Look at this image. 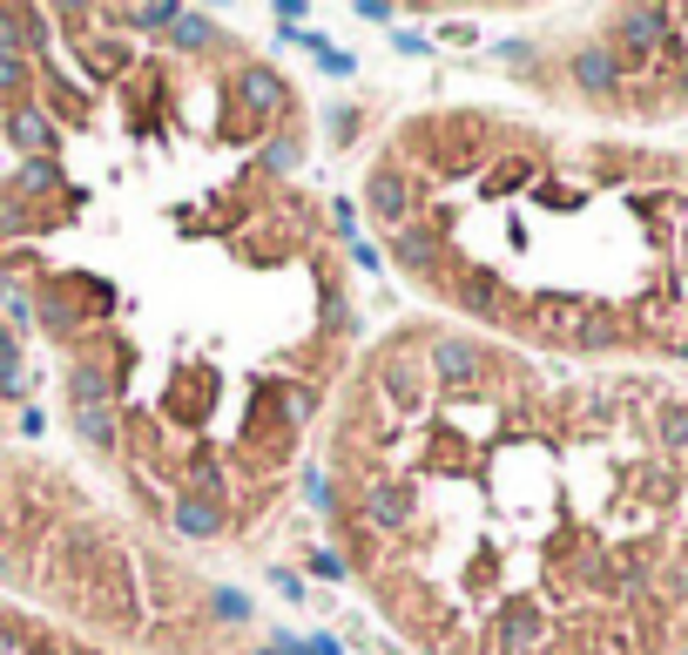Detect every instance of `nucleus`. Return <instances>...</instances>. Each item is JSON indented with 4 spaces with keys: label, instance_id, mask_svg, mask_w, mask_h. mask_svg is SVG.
<instances>
[{
    "label": "nucleus",
    "instance_id": "2",
    "mask_svg": "<svg viewBox=\"0 0 688 655\" xmlns=\"http://www.w3.org/2000/svg\"><path fill=\"white\" fill-rule=\"evenodd\" d=\"M621 378L405 318L317 433L324 514L419 655H655L688 608L662 406Z\"/></svg>",
    "mask_w": 688,
    "mask_h": 655
},
{
    "label": "nucleus",
    "instance_id": "1",
    "mask_svg": "<svg viewBox=\"0 0 688 655\" xmlns=\"http://www.w3.org/2000/svg\"><path fill=\"white\" fill-rule=\"evenodd\" d=\"M34 89L108 129V169L0 176V291L48 331L74 440L183 541H243L317 453L358 365L331 210L283 183L291 82L230 27L149 8H8Z\"/></svg>",
    "mask_w": 688,
    "mask_h": 655
}]
</instances>
